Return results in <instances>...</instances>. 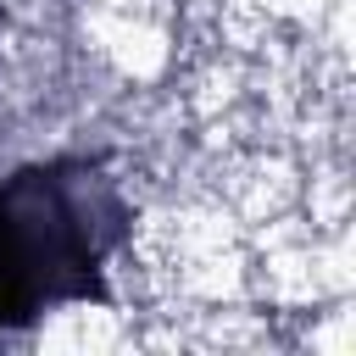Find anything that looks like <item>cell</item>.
Listing matches in <instances>:
<instances>
[{"instance_id":"obj_1","label":"cell","mask_w":356,"mask_h":356,"mask_svg":"<svg viewBox=\"0 0 356 356\" xmlns=\"http://www.w3.org/2000/svg\"><path fill=\"white\" fill-rule=\"evenodd\" d=\"M128 200L89 156L0 178V334L72 300H106V256L128 239Z\"/></svg>"}]
</instances>
